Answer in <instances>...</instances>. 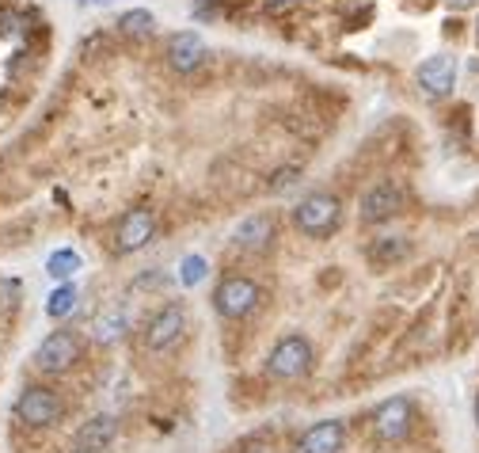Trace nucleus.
<instances>
[{"label":"nucleus","instance_id":"423d86ee","mask_svg":"<svg viewBox=\"0 0 479 453\" xmlns=\"http://www.w3.org/2000/svg\"><path fill=\"white\" fill-rule=\"evenodd\" d=\"M414 431V400L411 396H388L369 411V434L381 446H399Z\"/></svg>","mask_w":479,"mask_h":453},{"label":"nucleus","instance_id":"4be33fe9","mask_svg":"<svg viewBox=\"0 0 479 453\" xmlns=\"http://www.w3.org/2000/svg\"><path fill=\"white\" fill-rule=\"evenodd\" d=\"M240 453H274V446L267 442V438H247V442L240 446Z\"/></svg>","mask_w":479,"mask_h":453},{"label":"nucleus","instance_id":"f257e3e1","mask_svg":"<svg viewBox=\"0 0 479 453\" xmlns=\"http://www.w3.org/2000/svg\"><path fill=\"white\" fill-rule=\"evenodd\" d=\"M293 225L308 241H327L343 225V198L331 191H312L293 206Z\"/></svg>","mask_w":479,"mask_h":453},{"label":"nucleus","instance_id":"412c9836","mask_svg":"<svg viewBox=\"0 0 479 453\" xmlns=\"http://www.w3.org/2000/svg\"><path fill=\"white\" fill-rule=\"evenodd\" d=\"M23 27H27V16L16 8H4L0 12V39H11V35H23Z\"/></svg>","mask_w":479,"mask_h":453},{"label":"nucleus","instance_id":"6ab92c4d","mask_svg":"<svg viewBox=\"0 0 479 453\" xmlns=\"http://www.w3.org/2000/svg\"><path fill=\"white\" fill-rule=\"evenodd\" d=\"M156 31V16L148 8H125L118 16V35L125 39H148Z\"/></svg>","mask_w":479,"mask_h":453},{"label":"nucleus","instance_id":"f8f14e48","mask_svg":"<svg viewBox=\"0 0 479 453\" xmlns=\"http://www.w3.org/2000/svg\"><path fill=\"white\" fill-rule=\"evenodd\" d=\"M414 84H419L430 99L452 96V88H457V58H452V54L426 58L422 65H419V73H414Z\"/></svg>","mask_w":479,"mask_h":453},{"label":"nucleus","instance_id":"a211bd4d","mask_svg":"<svg viewBox=\"0 0 479 453\" xmlns=\"http://www.w3.org/2000/svg\"><path fill=\"white\" fill-rule=\"evenodd\" d=\"M407 251H411L407 236H376V241L369 244V263L373 267H392V263H399Z\"/></svg>","mask_w":479,"mask_h":453},{"label":"nucleus","instance_id":"bb28decb","mask_svg":"<svg viewBox=\"0 0 479 453\" xmlns=\"http://www.w3.org/2000/svg\"><path fill=\"white\" fill-rule=\"evenodd\" d=\"M475 42H479V19H475Z\"/></svg>","mask_w":479,"mask_h":453},{"label":"nucleus","instance_id":"39448f33","mask_svg":"<svg viewBox=\"0 0 479 453\" xmlns=\"http://www.w3.org/2000/svg\"><path fill=\"white\" fill-rule=\"evenodd\" d=\"M11 415L23 426H34V431H46V426H57L65 419V400H61L57 388L49 385H27L11 404Z\"/></svg>","mask_w":479,"mask_h":453},{"label":"nucleus","instance_id":"9b49d317","mask_svg":"<svg viewBox=\"0 0 479 453\" xmlns=\"http://www.w3.org/2000/svg\"><path fill=\"white\" fill-rule=\"evenodd\" d=\"M163 58H168L171 73L186 77V73H198L201 65H206L209 46H206V39H201L198 31H175L168 39V46H163Z\"/></svg>","mask_w":479,"mask_h":453},{"label":"nucleus","instance_id":"4468645a","mask_svg":"<svg viewBox=\"0 0 479 453\" xmlns=\"http://www.w3.org/2000/svg\"><path fill=\"white\" fill-rule=\"evenodd\" d=\"M125 332H130V309L122 301H107L92 320V339L99 347H115L125 339Z\"/></svg>","mask_w":479,"mask_h":453},{"label":"nucleus","instance_id":"ddd939ff","mask_svg":"<svg viewBox=\"0 0 479 453\" xmlns=\"http://www.w3.org/2000/svg\"><path fill=\"white\" fill-rule=\"evenodd\" d=\"M343 449H346V423L343 419L312 423L293 442V453H343Z\"/></svg>","mask_w":479,"mask_h":453},{"label":"nucleus","instance_id":"9d476101","mask_svg":"<svg viewBox=\"0 0 479 453\" xmlns=\"http://www.w3.org/2000/svg\"><path fill=\"white\" fill-rule=\"evenodd\" d=\"M274 241H278V221H274V213H267V210H255V213H247V218H240V225L232 229V248L251 251V256L270 251Z\"/></svg>","mask_w":479,"mask_h":453},{"label":"nucleus","instance_id":"a878e982","mask_svg":"<svg viewBox=\"0 0 479 453\" xmlns=\"http://www.w3.org/2000/svg\"><path fill=\"white\" fill-rule=\"evenodd\" d=\"M475 426H479V396H475Z\"/></svg>","mask_w":479,"mask_h":453},{"label":"nucleus","instance_id":"6e6552de","mask_svg":"<svg viewBox=\"0 0 479 453\" xmlns=\"http://www.w3.org/2000/svg\"><path fill=\"white\" fill-rule=\"evenodd\" d=\"M156 241V210L153 206H130L115 221V233H110V248L118 256H137L141 248H148Z\"/></svg>","mask_w":479,"mask_h":453},{"label":"nucleus","instance_id":"b1692460","mask_svg":"<svg viewBox=\"0 0 479 453\" xmlns=\"http://www.w3.org/2000/svg\"><path fill=\"white\" fill-rule=\"evenodd\" d=\"M267 4H305V0H267Z\"/></svg>","mask_w":479,"mask_h":453},{"label":"nucleus","instance_id":"f03ea898","mask_svg":"<svg viewBox=\"0 0 479 453\" xmlns=\"http://www.w3.org/2000/svg\"><path fill=\"white\" fill-rule=\"evenodd\" d=\"M84 350H87V343L77 328H54L34 347V370L49 373V377L72 373L84 362Z\"/></svg>","mask_w":479,"mask_h":453},{"label":"nucleus","instance_id":"0eeeda50","mask_svg":"<svg viewBox=\"0 0 479 453\" xmlns=\"http://www.w3.org/2000/svg\"><path fill=\"white\" fill-rule=\"evenodd\" d=\"M183 335H186V305H179V301H163L153 317L145 320L141 347L148 350V355H163V350H171Z\"/></svg>","mask_w":479,"mask_h":453},{"label":"nucleus","instance_id":"dca6fc26","mask_svg":"<svg viewBox=\"0 0 479 453\" xmlns=\"http://www.w3.org/2000/svg\"><path fill=\"white\" fill-rule=\"evenodd\" d=\"M80 305V289L72 286V282H57L54 289H49V297H46V317L49 320H69L72 312H77Z\"/></svg>","mask_w":479,"mask_h":453},{"label":"nucleus","instance_id":"aec40b11","mask_svg":"<svg viewBox=\"0 0 479 453\" xmlns=\"http://www.w3.org/2000/svg\"><path fill=\"white\" fill-rule=\"evenodd\" d=\"M209 279V259L206 256H198V251H191V256H183L179 259V286L186 289H194Z\"/></svg>","mask_w":479,"mask_h":453},{"label":"nucleus","instance_id":"2eb2a0df","mask_svg":"<svg viewBox=\"0 0 479 453\" xmlns=\"http://www.w3.org/2000/svg\"><path fill=\"white\" fill-rule=\"evenodd\" d=\"M115 438H118L115 415H92L87 423H80L77 438H72V453H103Z\"/></svg>","mask_w":479,"mask_h":453},{"label":"nucleus","instance_id":"393cba45","mask_svg":"<svg viewBox=\"0 0 479 453\" xmlns=\"http://www.w3.org/2000/svg\"><path fill=\"white\" fill-rule=\"evenodd\" d=\"M80 4H110V0H80Z\"/></svg>","mask_w":479,"mask_h":453},{"label":"nucleus","instance_id":"20e7f679","mask_svg":"<svg viewBox=\"0 0 479 453\" xmlns=\"http://www.w3.org/2000/svg\"><path fill=\"white\" fill-rule=\"evenodd\" d=\"M312 366H316V350L300 332H285L267 355V373L274 381H300L312 373Z\"/></svg>","mask_w":479,"mask_h":453},{"label":"nucleus","instance_id":"7ed1b4c3","mask_svg":"<svg viewBox=\"0 0 479 453\" xmlns=\"http://www.w3.org/2000/svg\"><path fill=\"white\" fill-rule=\"evenodd\" d=\"M259 305H262V286L251 279V274H224V279L213 286V312L229 324L247 320Z\"/></svg>","mask_w":479,"mask_h":453},{"label":"nucleus","instance_id":"1a4fd4ad","mask_svg":"<svg viewBox=\"0 0 479 453\" xmlns=\"http://www.w3.org/2000/svg\"><path fill=\"white\" fill-rule=\"evenodd\" d=\"M403 206H407V195H403V187L392 183V180H381V183H373L369 191L361 195L358 218H361V225H384V221L399 218Z\"/></svg>","mask_w":479,"mask_h":453},{"label":"nucleus","instance_id":"5701e85b","mask_svg":"<svg viewBox=\"0 0 479 453\" xmlns=\"http://www.w3.org/2000/svg\"><path fill=\"white\" fill-rule=\"evenodd\" d=\"M445 4H449V8H457V12H468V8L479 4V0H445Z\"/></svg>","mask_w":479,"mask_h":453},{"label":"nucleus","instance_id":"f3484780","mask_svg":"<svg viewBox=\"0 0 479 453\" xmlns=\"http://www.w3.org/2000/svg\"><path fill=\"white\" fill-rule=\"evenodd\" d=\"M80 271H84V259H80L77 248H57V251H49L46 274H49L54 282H72Z\"/></svg>","mask_w":479,"mask_h":453}]
</instances>
